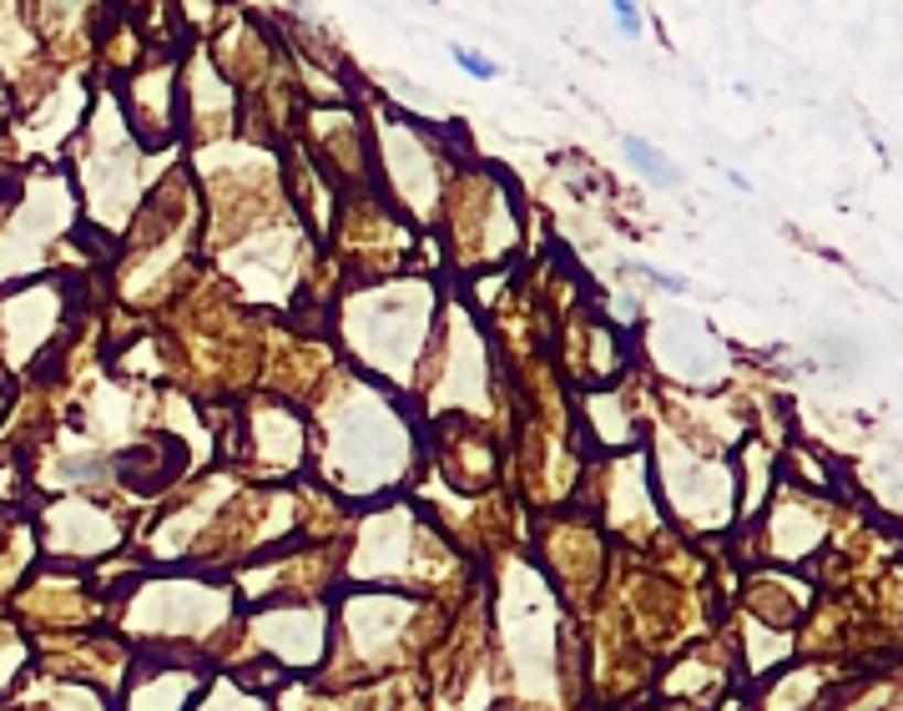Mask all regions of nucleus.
<instances>
[{"label": "nucleus", "mask_w": 903, "mask_h": 711, "mask_svg": "<svg viewBox=\"0 0 903 711\" xmlns=\"http://www.w3.org/2000/svg\"><path fill=\"white\" fill-rule=\"evenodd\" d=\"M621 152H626V162L642 172V177H652V182H662V187H677L681 182V172L671 162H666L662 152H656L652 142H642V137H621Z\"/></svg>", "instance_id": "f257e3e1"}, {"label": "nucleus", "mask_w": 903, "mask_h": 711, "mask_svg": "<svg viewBox=\"0 0 903 711\" xmlns=\"http://www.w3.org/2000/svg\"><path fill=\"white\" fill-rule=\"evenodd\" d=\"M450 56H454V66H460L464 76H475V82H495V76H499L495 61L480 56V51H470V46H450Z\"/></svg>", "instance_id": "f03ea898"}, {"label": "nucleus", "mask_w": 903, "mask_h": 711, "mask_svg": "<svg viewBox=\"0 0 903 711\" xmlns=\"http://www.w3.org/2000/svg\"><path fill=\"white\" fill-rule=\"evenodd\" d=\"M611 15H616V25L631 41L642 36V6H636V0H611Z\"/></svg>", "instance_id": "7ed1b4c3"}]
</instances>
